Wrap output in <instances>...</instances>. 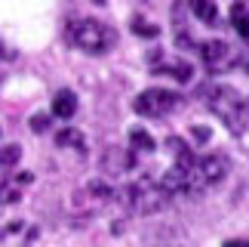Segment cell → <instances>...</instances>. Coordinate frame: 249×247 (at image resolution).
Instances as JSON below:
<instances>
[{
  "label": "cell",
  "mask_w": 249,
  "mask_h": 247,
  "mask_svg": "<svg viewBox=\"0 0 249 247\" xmlns=\"http://www.w3.org/2000/svg\"><path fill=\"white\" fill-rule=\"evenodd\" d=\"M191 9H194V16L200 19V22H206V25H215L218 22L215 0H191Z\"/></svg>",
  "instance_id": "10"
},
{
  "label": "cell",
  "mask_w": 249,
  "mask_h": 247,
  "mask_svg": "<svg viewBox=\"0 0 249 247\" xmlns=\"http://www.w3.org/2000/svg\"><path fill=\"white\" fill-rule=\"evenodd\" d=\"M129 142H132V148H139V151H154V139H151L148 130H132Z\"/></svg>",
  "instance_id": "13"
},
{
  "label": "cell",
  "mask_w": 249,
  "mask_h": 247,
  "mask_svg": "<svg viewBox=\"0 0 249 247\" xmlns=\"http://www.w3.org/2000/svg\"><path fill=\"white\" fill-rule=\"evenodd\" d=\"M68 37L74 46H80L83 53H108L114 41H117V34H114V28H108L105 22L99 19H77V22H71L68 28Z\"/></svg>",
  "instance_id": "3"
},
{
  "label": "cell",
  "mask_w": 249,
  "mask_h": 247,
  "mask_svg": "<svg viewBox=\"0 0 249 247\" xmlns=\"http://www.w3.org/2000/svg\"><path fill=\"white\" fill-rule=\"evenodd\" d=\"M22 183H31V173H22L18 176V183L16 179H3V183H0V204H13V201H18V198H22Z\"/></svg>",
  "instance_id": "8"
},
{
  "label": "cell",
  "mask_w": 249,
  "mask_h": 247,
  "mask_svg": "<svg viewBox=\"0 0 249 247\" xmlns=\"http://www.w3.org/2000/svg\"><path fill=\"white\" fill-rule=\"evenodd\" d=\"M129 167H132V155H120L117 148L108 151V158H105V170H111V173H123Z\"/></svg>",
  "instance_id": "11"
},
{
  "label": "cell",
  "mask_w": 249,
  "mask_h": 247,
  "mask_svg": "<svg viewBox=\"0 0 249 247\" xmlns=\"http://www.w3.org/2000/svg\"><path fill=\"white\" fill-rule=\"evenodd\" d=\"M200 59L209 71H231L237 65V50L228 41H206L200 43Z\"/></svg>",
  "instance_id": "6"
},
{
  "label": "cell",
  "mask_w": 249,
  "mask_h": 247,
  "mask_svg": "<svg viewBox=\"0 0 249 247\" xmlns=\"http://www.w3.org/2000/svg\"><path fill=\"white\" fill-rule=\"evenodd\" d=\"M206 96H209L206 102H209V108H213V115L222 124H228L231 133H243L246 130V124H249V102L234 87L215 83V87H209Z\"/></svg>",
  "instance_id": "1"
},
{
  "label": "cell",
  "mask_w": 249,
  "mask_h": 247,
  "mask_svg": "<svg viewBox=\"0 0 249 247\" xmlns=\"http://www.w3.org/2000/svg\"><path fill=\"white\" fill-rule=\"evenodd\" d=\"M228 170H231V161L225 155H203V158H194V167H191V185H194V195L206 192L209 185H218L222 179L228 176Z\"/></svg>",
  "instance_id": "4"
},
{
  "label": "cell",
  "mask_w": 249,
  "mask_h": 247,
  "mask_svg": "<svg viewBox=\"0 0 249 247\" xmlns=\"http://www.w3.org/2000/svg\"><path fill=\"white\" fill-rule=\"evenodd\" d=\"M18 158H22V148H18V145H6L3 151H0V164H3V167H16Z\"/></svg>",
  "instance_id": "15"
},
{
  "label": "cell",
  "mask_w": 249,
  "mask_h": 247,
  "mask_svg": "<svg viewBox=\"0 0 249 247\" xmlns=\"http://www.w3.org/2000/svg\"><path fill=\"white\" fill-rule=\"evenodd\" d=\"M178 105H181V96H178V93L160 90V87L145 90L136 102H132V108H136L139 115H145V118H163V115H172Z\"/></svg>",
  "instance_id": "5"
},
{
  "label": "cell",
  "mask_w": 249,
  "mask_h": 247,
  "mask_svg": "<svg viewBox=\"0 0 249 247\" xmlns=\"http://www.w3.org/2000/svg\"><path fill=\"white\" fill-rule=\"evenodd\" d=\"M160 71H169L176 81H191V74H194L185 59H181V62H163V65H160Z\"/></svg>",
  "instance_id": "12"
},
{
  "label": "cell",
  "mask_w": 249,
  "mask_h": 247,
  "mask_svg": "<svg viewBox=\"0 0 249 247\" xmlns=\"http://www.w3.org/2000/svg\"><path fill=\"white\" fill-rule=\"evenodd\" d=\"M225 247H249V241H225Z\"/></svg>",
  "instance_id": "18"
},
{
  "label": "cell",
  "mask_w": 249,
  "mask_h": 247,
  "mask_svg": "<svg viewBox=\"0 0 249 247\" xmlns=\"http://www.w3.org/2000/svg\"><path fill=\"white\" fill-rule=\"evenodd\" d=\"M231 22H234V31L240 37H249V3H246V0H237V3H234Z\"/></svg>",
  "instance_id": "9"
},
{
  "label": "cell",
  "mask_w": 249,
  "mask_h": 247,
  "mask_svg": "<svg viewBox=\"0 0 249 247\" xmlns=\"http://www.w3.org/2000/svg\"><path fill=\"white\" fill-rule=\"evenodd\" d=\"M74 111H77V96H74V90H59L55 99H53V115L68 121V118H74Z\"/></svg>",
  "instance_id": "7"
},
{
  "label": "cell",
  "mask_w": 249,
  "mask_h": 247,
  "mask_svg": "<svg viewBox=\"0 0 249 247\" xmlns=\"http://www.w3.org/2000/svg\"><path fill=\"white\" fill-rule=\"evenodd\" d=\"M46 127H50V115H34L31 118V130L34 133H43Z\"/></svg>",
  "instance_id": "17"
},
{
  "label": "cell",
  "mask_w": 249,
  "mask_h": 247,
  "mask_svg": "<svg viewBox=\"0 0 249 247\" xmlns=\"http://www.w3.org/2000/svg\"><path fill=\"white\" fill-rule=\"evenodd\" d=\"M55 145H74V148H83V136H80V133L77 130H62L59 133V136H55Z\"/></svg>",
  "instance_id": "14"
},
{
  "label": "cell",
  "mask_w": 249,
  "mask_h": 247,
  "mask_svg": "<svg viewBox=\"0 0 249 247\" xmlns=\"http://www.w3.org/2000/svg\"><path fill=\"white\" fill-rule=\"evenodd\" d=\"M132 31L142 34V37H157V34H160V28L148 25V22H139V19H136V22H132Z\"/></svg>",
  "instance_id": "16"
},
{
  "label": "cell",
  "mask_w": 249,
  "mask_h": 247,
  "mask_svg": "<svg viewBox=\"0 0 249 247\" xmlns=\"http://www.w3.org/2000/svg\"><path fill=\"white\" fill-rule=\"evenodd\" d=\"M169 192L160 185V179L154 176H139L132 185H126L120 192V201L129 207L132 213H157L169 204Z\"/></svg>",
  "instance_id": "2"
}]
</instances>
